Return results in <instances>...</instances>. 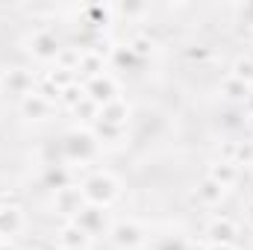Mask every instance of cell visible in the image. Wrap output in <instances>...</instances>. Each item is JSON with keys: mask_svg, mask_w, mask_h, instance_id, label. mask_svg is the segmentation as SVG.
<instances>
[{"mask_svg": "<svg viewBox=\"0 0 253 250\" xmlns=\"http://www.w3.org/2000/svg\"><path fill=\"white\" fill-rule=\"evenodd\" d=\"M83 197H85V203H91V206H109L118 194H121V188H118V180L112 177V174H106V171H97V174H91L85 183H83Z\"/></svg>", "mask_w": 253, "mask_h": 250, "instance_id": "6da1fadb", "label": "cell"}, {"mask_svg": "<svg viewBox=\"0 0 253 250\" xmlns=\"http://www.w3.org/2000/svg\"><path fill=\"white\" fill-rule=\"evenodd\" d=\"M62 150H65V156H68V162L85 165V162L97 153V141H94L91 132H71V135H65Z\"/></svg>", "mask_w": 253, "mask_h": 250, "instance_id": "7a4b0ae2", "label": "cell"}, {"mask_svg": "<svg viewBox=\"0 0 253 250\" xmlns=\"http://www.w3.org/2000/svg\"><path fill=\"white\" fill-rule=\"evenodd\" d=\"M109 236H112L115 248H121V250H138L147 242V233H144V227L138 221H118L109 230Z\"/></svg>", "mask_w": 253, "mask_h": 250, "instance_id": "3957f363", "label": "cell"}, {"mask_svg": "<svg viewBox=\"0 0 253 250\" xmlns=\"http://www.w3.org/2000/svg\"><path fill=\"white\" fill-rule=\"evenodd\" d=\"M83 85H85V97L94 100L97 106H103V103H109V100L118 97V83H115L109 74H100V77H94V80H85Z\"/></svg>", "mask_w": 253, "mask_h": 250, "instance_id": "277c9868", "label": "cell"}, {"mask_svg": "<svg viewBox=\"0 0 253 250\" xmlns=\"http://www.w3.org/2000/svg\"><path fill=\"white\" fill-rule=\"evenodd\" d=\"M74 224L83 227L88 236H97V233H103V230L109 227V218H106V209H103V206H91V203H85L83 212L74 218Z\"/></svg>", "mask_w": 253, "mask_h": 250, "instance_id": "5b68a950", "label": "cell"}, {"mask_svg": "<svg viewBox=\"0 0 253 250\" xmlns=\"http://www.w3.org/2000/svg\"><path fill=\"white\" fill-rule=\"evenodd\" d=\"M3 85H6L12 94H18L21 100L36 91V80H33V74L24 71V68H12L9 74H3Z\"/></svg>", "mask_w": 253, "mask_h": 250, "instance_id": "8992f818", "label": "cell"}, {"mask_svg": "<svg viewBox=\"0 0 253 250\" xmlns=\"http://www.w3.org/2000/svg\"><path fill=\"white\" fill-rule=\"evenodd\" d=\"M83 206H85V197H83V188L80 186H68V188H59L56 191V209L62 215L77 218L83 212Z\"/></svg>", "mask_w": 253, "mask_h": 250, "instance_id": "52a82bcc", "label": "cell"}, {"mask_svg": "<svg viewBox=\"0 0 253 250\" xmlns=\"http://www.w3.org/2000/svg\"><path fill=\"white\" fill-rule=\"evenodd\" d=\"M206 236H209L212 248H221V245H233V242L239 239V227H236L230 218H215V221L209 224Z\"/></svg>", "mask_w": 253, "mask_h": 250, "instance_id": "ba28073f", "label": "cell"}, {"mask_svg": "<svg viewBox=\"0 0 253 250\" xmlns=\"http://www.w3.org/2000/svg\"><path fill=\"white\" fill-rule=\"evenodd\" d=\"M30 50H33V56H39V59H56L59 56V42H56V36L50 33V30H39L33 39H30Z\"/></svg>", "mask_w": 253, "mask_h": 250, "instance_id": "9c48e42d", "label": "cell"}, {"mask_svg": "<svg viewBox=\"0 0 253 250\" xmlns=\"http://www.w3.org/2000/svg\"><path fill=\"white\" fill-rule=\"evenodd\" d=\"M88 233L83 230V227H77L74 221L71 224H65L62 230H59V236H56V242H59V248L62 250H80V248H88Z\"/></svg>", "mask_w": 253, "mask_h": 250, "instance_id": "30bf717a", "label": "cell"}, {"mask_svg": "<svg viewBox=\"0 0 253 250\" xmlns=\"http://www.w3.org/2000/svg\"><path fill=\"white\" fill-rule=\"evenodd\" d=\"M21 112H24L27 118L42 121V118H47V115L53 112V103H50L47 97H42L39 91H33V94H27V97L21 100Z\"/></svg>", "mask_w": 253, "mask_h": 250, "instance_id": "8fae6325", "label": "cell"}, {"mask_svg": "<svg viewBox=\"0 0 253 250\" xmlns=\"http://www.w3.org/2000/svg\"><path fill=\"white\" fill-rule=\"evenodd\" d=\"M126 118H129V106H126V100L115 97V100H109V103L100 106V118H97V121L112 124V126H124Z\"/></svg>", "mask_w": 253, "mask_h": 250, "instance_id": "7c38bea8", "label": "cell"}, {"mask_svg": "<svg viewBox=\"0 0 253 250\" xmlns=\"http://www.w3.org/2000/svg\"><path fill=\"white\" fill-rule=\"evenodd\" d=\"M209 180H215L221 188H230L239 183V165L236 162H215L209 168Z\"/></svg>", "mask_w": 253, "mask_h": 250, "instance_id": "4fadbf2b", "label": "cell"}, {"mask_svg": "<svg viewBox=\"0 0 253 250\" xmlns=\"http://www.w3.org/2000/svg\"><path fill=\"white\" fill-rule=\"evenodd\" d=\"M24 227V215L18 206H6L0 209V236H15Z\"/></svg>", "mask_w": 253, "mask_h": 250, "instance_id": "5bb4252c", "label": "cell"}, {"mask_svg": "<svg viewBox=\"0 0 253 250\" xmlns=\"http://www.w3.org/2000/svg\"><path fill=\"white\" fill-rule=\"evenodd\" d=\"M224 191H227V188H221L215 180L206 177V180L197 186V197H200V203H206V206H218V203L224 200Z\"/></svg>", "mask_w": 253, "mask_h": 250, "instance_id": "9a60e30c", "label": "cell"}, {"mask_svg": "<svg viewBox=\"0 0 253 250\" xmlns=\"http://www.w3.org/2000/svg\"><path fill=\"white\" fill-rule=\"evenodd\" d=\"M221 91H224L230 100H242V103L251 97V85H248V83H242V80H236L233 74H230V77L221 83Z\"/></svg>", "mask_w": 253, "mask_h": 250, "instance_id": "2e32d148", "label": "cell"}, {"mask_svg": "<svg viewBox=\"0 0 253 250\" xmlns=\"http://www.w3.org/2000/svg\"><path fill=\"white\" fill-rule=\"evenodd\" d=\"M44 180H47V186L53 188V191L68 188L71 186V168H65V165H50V168L44 171Z\"/></svg>", "mask_w": 253, "mask_h": 250, "instance_id": "e0dca14e", "label": "cell"}, {"mask_svg": "<svg viewBox=\"0 0 253 250\" xmlns=\"http://www.w3.org/2000/svg\"><path fill=\"white\" fill-rule=\"evenodd\" d=\"M94 141H124V126H112V124H103V121H94Z\"/></svg>", "mask_w": 253, "mask_h": 250, "instance_id": "ac0fdd59", "label": "cell"}, {"mask_svg": "<svg viewBox=\"0 0 253 250\" xmlns=\"http://www.w3.org/2000/svg\"><path fill=\"white\" fill-rule=\"evenodd\" d=\"M80 59H83V50L80 47L77 50L74 47H62L59 56H56V68H65V71H74L77 74L80 71Z\"/></svg>", "mask_w": 253, "mask_h": 250, "instance_id": "d6986e66", "label": "cell"}, {"mask_svg": "<svg viewBox=\"0 0 253 250\" xmlns=\"http://www.w3.org/2000/svg\"><path fill=\"white\" fill-rule=\"evenodd\" d=\"M80 100H85V85H83V83L68 85V88H62V94H59V103H62V106H68V109H74Z\"/></svg>", "mask_w": 253, "mask_h": 250, "instance_id": "ffe728a7", "label": "cell"}, {"mask_svg": "<svg viewBox=\"0 0 253 250\" xmlns=\"http://www.w3.org/2000/svg\"><path fill=\"white\" fill-rule=\"evenodd\" d=\"M74 115H83L85 121H91V124H94V121L100 118V106H97L94 100H88V97H85V100H80V103L74 106Z\"/></svg>", "mask_w": 253, "mask_h": 250, "instance_id": "44dd1931", "label": "cell"}, {"mask_svg": "<svg viewBox=\"0 0 253 250\" xmlns=\"http://www.w3.org/2000/svg\"><path fill=\"white\" fill-rule=\"evenodd\" d=\"M233 77L236 80H242V83H248V85H253V59H236V65H233Z\"/></svg>", "mask_w": 253, "mask_h": 250, "instance_id": "7402d4cb", "label": "cell"}, {"mask_svg": "<svg viewBox=\"0 0 253 250\" xmlns=\"http://www.w3.org/2000/svg\"><path fill=\"white\" fill-rule=\"evenodd\" d=\"M236 165H253V141H239Z\"/></svg>", "mask_w": 253, "mask_h": 250, "instance_id": "603a6c76", "label": "cell"}, {"mask_svg": "<svg viewBox=\"0 0 253 250\" xmlns=\"http://www.w3.org/2000/svg\"><path fill=\"white\" fill-rule=\"evenodd\" d=\"M112 59H115L118 65H138V62H141L129 47H115V50H112Z\"/></svg>", "mask_w": 253, "mask_h": 250, "instance_id": "cb8c5ba5", "label": "cell"}, {"mask_svg": "<svg viewBox=\"0 0 253 250\" xmlns=\"http://www.w3.org/2000/svg\"><path fill=\"white\" fill-rule=\"evenodd\" d=\"M129 50H132L138 59H144V56H150V53H153V42H150V39H135V42L129 44Z\"/></svg>", "mask_w": 253, "mask_h": 250, "instance_id": "d4e9b609", "label": "cell"}, {"mask_svg": "<svg viewBox=\"0 0 253 250\" xmlns=\"http://www.w3.org/2000/svg\"><path fill=\"white\" fill-rule=\"evenodd\" d=\"M209 56H212V50L203 47V44H197V47H189V50H186V59H191V62H206Z\"/></svg>", "mask_w": 253, "mask_h": 250, "instance_id": "484cf974", "label": "cell"}, {"mask_svg": "<svg viewBox=\"0 0 253 250\" xmlns=\"http://www.w3.org/2000/svg\"><path fill=\"white\" fill-rule=\"evenodd\" d=\"M236 150H239V141H224L221 144V162H236Z\"/></svg>", "mask_w": 253, "mask_h": 250, "instance_id": "4316f807", "label": "cell"}, {"mask_svg": "<svg viewBox=\"0 0 253 250\" xmlns=\"http://www.w3.org/2000/svg\"><path fill=\"white\" fill-rule=\"evenodd\" d=\"M156 250H186V242H183V239H171V236H165V239L156 245Z\"/></svg>", "mask_w": 253, "mask_h": 250, "instance_id": "83f0119b", "label": "cell"}, {"mask_svg": "<svg viewBox=\"0 0 253 250\" xmlns=\"http://www.w3.org/2000/svg\"><path fill=\"white\" fill-rule=\"evenodd\" d=\"M245 112H248V115H251V118H253V91H251V97L245 100Z\"/></svg>", "mask_w": 253, "mask_h": 250, "instance_id": "f1b7e54d", "label": "cell"}, {"mask_svg": "<svg viewBox=\"0 0 253 250\" xmlns=\"http://www.w3.org/2000/svg\"><path fill=\"white\" fill-rule=\"evenodd\" d=\"M0 250H18V248H15V245H12L9 239H3V242H0Z\"/></svg>", "mask_w": 253, "mask_h": 250, "instance_id": "f546056e", "label": "cell"}, {"mask_svg": "<svg viewBox=\"0 0 253 250\" xmlns=\"http://www.w3.org/2000/svg\"><path fill=\"white\" fill-rule=\"evenodd\" d=\"M245 218H248V227H253V203H251V209H248V215H245Z\"/></svg>", "mask_w": 253, "mask_h": 250, "instance_id": "4dcf8cb0", "label": "cell"}, {"mask_svg": "<svg viewBox=\"0 0 253 250\" xmlns=\"http://www.w3.org/2000/svg\"><path fill=\"white\" fill-rule=\"evenodd\" d=\"M209 250H236L233 245H221V248H209Z\"/></svg>", "mask_w": 253, "mask_h": 250, "instance_id": "1f68e13d", "label": "cell"}, {"mask_svg": "<svg viewBox=\"0 0 253 250\" xmlns=\"http://www.w3.org/2000/svg\"><path fill=\"white\" fill-rule=\"evenodd\" d=\"M0 209H6V200H3V191H0Z\"/></svg>", "mask_w": 253, "mask_h": 250, "instance_id": "d6a6232c", "label": "cell"}, {"mask_svg": "<svg viewBox=\"0 0 253 250\" xmlns=\"http://www.w3.org/2000/svg\"><path fill=\"white\" fill-rule=\"evenodd\" d=\"M251 203H253V188H251Z\"/></svg>", "mask_w": 253, "mask_h": 250, "instance_id": "836d02e7", "label": "cell"}, {"mask_svg": "<svg viewBox=\"0 0 253 250\" xmlns=\"http://www.w3.org/2000/svg\"><path fill=\"white\" fill-rule=\"evenodd\" d=\"M0 85H3V77H0Z\"/></svg>", "mask_w": 253, "mask_h": 250, "instance_id": "e575fe53", "label": "cell"}, {"mask_svg": "<svg viewBox=\"0 0 253 250\" xmlns=\"http://www.w3.org/2000/svg\"><path fill=\"white\" fill-rule=\"evenodd\" d=\"M80 250H88V248H80Z\"/></svg>", "mask_w": 253, "mask_h": 250, "instance_id": "d590c367", "label": "cell"}, {"mask_svg": "<svg viewBox=\"0 0 253 250\" xmlns=\"http://www.w3.org/2000/svg\"><path fill=\"white\" fill-rule=\"evenodd\" d=\"M251 168H253V165H251Z\"/></svg>", "mask_w": 253, "mask_h": 250, "instance_id": "8d00e7d4", "label": "cell"}]
</instances>
